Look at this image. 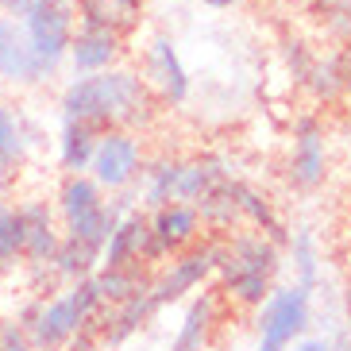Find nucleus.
Masks as SVG:
<instances>
[{"label":"nucleus","mask_w":351,"mask_h":351,"mask_svg":"<svg viewBox=\"0 0 351 351\" xmlns=\"http://www.w3.org/2000/svg\"><path fill=\"white\" fill-rule=\"evenodd\" d=\"M62 120L89 124L93 132L124 128V132H143L155 124L158 116V97L155 89L132 70H97V73H77L62 89Z\"/></svg>","instance_id":"obj_1"},{"label":"nucleus","mask_w":351,"mask_h":351,"mask_svg":"<svg viewBox=\"0 0 351 351\" xmlns=\"http://www.w3.org/2000/svg\"><path fill=\"white\" fill-rule=\"evenodd\" d=\"M224 251H220L217 278L228 298L243 305V309H258L270 293V282L282 270V243H274L263 232H228Z\"/></svg>","instance_id":"obj_2"},{"label":"nucleus","mask_w":351,"mask_h":351,"mask_svg":"<svg viewBox=\"0 0 351 351\" xmlns=\"http://www.w3.org/2000/svg\"><path fill=\"white\" fill-rule=\"evenodd\" d=\"M101 305L104 301H101V289H97L93 278L70 282V286L58 289L54 298H43L39 317H35L32 328H27L35 351H62L66 340H70L73 332L82 328Z\"/></svg>","instance_id":"obj_3"},{"label":"nucleus","mask_w":351,"mask_h":351,"mask_svg":"<svg viewBox=\"0 0 351 351\" xmlns=\"http://www.w3.org/2000/svg\"><path fill=\"white\" fill-rule=\"evenodd\" d=\"M220 251H224V239L208 236V239L189 243L186 251L170 255V263H166L158 274H151V301L162 309V305H170V301H178V298H186V293H193V289H201L208 278H217Z\"/></svg>","instance_id":"obj_4"},{"label":"nucleus","mask_w":351,"mask_h":351,"mask_svg":"<svg viewBox=\"0 0 351 351\" xmlns=\"http://www.w3.org/2000/svg\"><path fill=\"white\" fill-rule=\"evenodd\" d=\"M73 20H77V4L73 0H27L20 12V23L27 39H32L39 62L47 66V73H54L62 66L66 51L73 39Z\"/></svg>","instance_id":"obj_5"},{"label":"nucleus","mask_w":351,"mask_h":351,"mask_svg":"<svg viewBox=\"0 0 351 351\" xmlns=\"http://www.w3.org/2000/svg\"><path fill=\"white\" fill-rule=\"evenodd\" d=\"M309 293L305 286L270 289L267 301L258 305V348L255 351H286L309 332Z\"/></svg>","instance_id":"obj_6"},{"label":"nucleus","mask_w":351,"mask_h":351,"mask_svg":"<svg viewBox=\"0 0 351 351\" xmlns=\"http://www.w3.org/2000/svg\"><path fill=\"white\" fill-rule=\"evenodd\" d=\"M143 143L135 132H124V128H108V132L97 135V151H93V162H89V174L101 189H132L143 174Z\"/></svg>","instance_id":"obj_7"},{"label":"nucleus","mask_w":351,"mask_h":351,"mask_svg":"<svg viewBox=\"0 0 351 351\" xmlns=\"http://www.w3.org/2000/svg\"><path fill=\"white\" fill-rule=\"evenodd\" d=\"M286 178L301 193L324 186V178H328V139H324V124L317 116L293 120V151H289L286 162Z\"/></svg>","instance_id":"obj_8"},{"label":"nucleus","mask_w":351,"mask_h":351,"mask_svg":"<svg viewBox=\"0 0 351 351\" xmlns=\"http://www.w3.org/2000/svg\"><path fill=\"white\" fill-rule=\"evenodd\" d=\"M51 73L39 62V54H35L32 39L23 32V23L12 20V16H0V82L39 85Z\"/></svg>","instance_id":"obj_9"},{"label":"nucleus","mask_w":351,"mask_h":351,"mask_svg":"<svg viewBox=\"0 0 351 351\" xmlns=\"http://www.w3.org/2000/svg\"><path fill=\"white\" fill-rule=\"evenodd\" d=\"M43 143V128L20 108L0 101V186L16 182L20 166L32 158V151Z\"/></svg>","instance_id":"obj_10"},{"label":"nucleus","mask_w":351,"mask_h":351,"mask_svg":"<svg viewBox=\"0 0 351 351\" xmlns=\"http://www.w3.org/2000/svg\"><path fill=\"white\" fill-rule=\"evenodd\" d=\"M16 217H20V228H23V267L51 263L54 247H58V239H62L54 205L43 201V197H27V201L16 205Z\"/></svg>","instance_id":"obj_11"},{"label":"nucleus","mask_w":351,"mask_h":351,"mask_svg":"<svg viewBox=\"0 0 351 351\" xmlns=\"http://www.w3.org/2000/svg\"><path fill=\"white\" fill-rule=\"evenodd\" d=\"M70 62L77 73H97V70H112L124 54V43L120 32L112 27H101V23H82L70 39Z\"/></svg>","instance_id":"obj_12"},{"label":"nucleus","mask_w":351,"mask_h":351,"mask_svg":"<svg viewBox=\"0 0 351 351\" xmlns=\"http://www.w3.org/2000/svg\"><path fill=\"white\" fill-rule=\"evenodd\" d=\"M147 85L166 104H182L189 97V73L182 66V58H178L174 43L162 39V35L147 47Z\"/></svg>","instance_id":"obj_13"},{"label":"nucleus","mask_w":351,"mask_h":351,"mask_svg":"<svg viewBox=\"0 0 351 351\" xmlns=\"http://www.w3.org/2000/svg\"><path fill=\"white\" fill-rule=\"evenodd\" d=\"M155 309L158 305L151 301V289H139V293H132V298L120 301V305H101V309H97L101 348H120V343H128L135 332L151 320Z\"/></svg>","instance_id":"obj_14"},{"label":"nucleus","mask_w":351,"mask_h":351,"mask_svg":"<svg viewBox=\"0 0 351 351\" xmlns=\"http://www.w3.org/2000/svg\"><path fill=\"white\" fill-rule=\"evenodd\" d=\"M147 224H151V236L166 247V255L186 251L189 243H197V236H201V217H197V208L186 205V201H170V205L151 208Z\"/></svg>","instance_id":"obj_15"},{"label":"nucleus","mask_w":351,"mask_h":351,"mask_svg":"<svg viewBox=\"0 0 351 351\" xmlns=\"http://www.w3.org/2000/svg\"><path fill=\"white\" fill-rule=\"evenodd\" d=\"M217 320H220V293H213V289L197 293L186 305V313H182V324L174 332L170 351H205L208 340H213Z\"/></svg>","instance_id":"obj_16"},{"label":"nucleus","mask_w":351,"mask_h":351,"mask_svg":"<svg viewBox=\"0 0 351 351\" xmlns=\"http://www.w3.org/2000/svg\"><path fill=\"white\" fill-rule=\"evenodd\" d=\"M147 236H151L147 217H139V213H124V217L112 224L108 239H104L101 267H135V263H143Z\"/></svg>","instance_id":"obj_17"},{"label":"nucleus","mask_w":351,"mask_h":351,"mask_svg":"<svg viewBox=\"0 0 351 351\" xmlns=\"http://www.w3.org/2000/svg\"><path fill=\"white\" fill-rule=\"evenodd\" d=\"M224 178H232V158L224 155H201V158H182L178 166V193L174 201L197 205L213 186H220Z\"/></svg>","instance_id":"obj_18"},{"label":"nucleus","mask_w":351,"mask_h":351,"mask_svg":"<svg viewBox=\"0 0 351 351\" xmlns=\"http://www.w3.org/2000/svg\"><path fill=\"white\" fill-rule=\"evenodd\" d=\"M197 217L208 232H217V236H228V232H236L243 224V213H239V201H236V174L224 178L220 186H213L201 201H197Z\"/></svg>","instance_id":"obj_19"},{"label":"nucleus","mask_w":351,"mask_h":351,"mask_svg":"<svg viewBox=\"0 0 351 351\" xmlns=\"http://www.w3.org/2000/svg\"><path fill=\"white\" fill-rule=\"evenodd\" d=\"M97 267H101V247L82 243V239H73V236L58 239V247H54V255H51V270H54V278L62 282V286L82 282V278H93Z\"/></svg>","instance_id":"obj_20"},{"label":"nucleus","mask_w":351,"mask_h":351,"mask_svg":"<svg viewBox=\"0 0 351 351\" xmlns=\"http://www.w3.org/2000/svg\"><path fill=\"white\" fill-rule=\"evenodd\" d=\"M104 205V189L93 182V174H66L62 186H58V201H54V213L62 224L93 213V208Z\"/></svg>","instance_id":"obj_21"},{"label":"nucleus","mask_w":351,"mask_h":351,"mask_svg":"<svg viewBox=\"0 0 351 351\" xmlns=\"http://www.w3.org/2000/svg\"><path fill=\"white\" fill-rule=\"evenodd\" d=\"M97 135L89 124H77V120H62V132H58V166L66 174H85L89 162H93L97 151Z\"/></svg>","instance_id":"obj_22"},{"label":"nucleus","mask_w":351,"mask_h":351,"mask_svg":"<svg viewBox=\"0 0 351 351\" xmlns=\"http://www.w3.org/2000/svg\"><path fill=\"white\" fill-rule=\"evenodd\" d=\"M73 4L82 23H101L120 35L139 27V12H143V0H73Z\"/></svg>","instance_id":"obj_23"},{"label":"nucleus","mask_w":351,"mask_h":351,"mask_svg":"<svg viewBox=\"0 0 351 351\" xmlns=\"http://www.w3.org/2000/svg\"><path fill=\"white\" fill-rule=\"evenodd\" d=\"M93 282H97V289H101L104 305H120V301H128L132 293H139V289H151V274H147L139 263H135V267H97Z\"/></svg>","instance_id":"obj_24"},{"label":"nucleus","mask_w":351,"mask_h":351,"mask_svg":"<svg viewBox=\"0 0 351 351\" xmlns=\"http://www.w3.org/2000/svg\"><path fill=\"white\" fill-rule=\"evenodd\" d=\"M236 201H239V213L247 220L251 228H258L263 236H270L274 243H286V224L278 220V213L270 208V201L258 189H251L247 182H239L236 178Z\"/></svg>","instance_id":"obj_25"},{"label":"nucleus","mask_w":351,"mask_h":351,"mask_svg":"<svg viewBox=\"0 0 351 351\" xmlns=\"http://www.w3.org/2000/svg\"><path fill=\"white\" fill-rule=\"evenodd\" d=\"M23 267V228L16 217V205L0 193V278L20 274Z\"/></svg>","instance_id":"obj_26"},{"label":"nucleus","mask_w":351,"mask_h":351,"mask_svg":"<svg viewBox=\"0 0 351 351\" xmlns=\"http://www.w3.org/2000/svg\"><path fill=\"white\" fill-rule=\"evenodd\" d=\"M178 166H182V158H155L151 166H143V205L147 208H158V205L174 201Z\"/></svg>","instance_id":"obj_27"},{"label":"nucleus","mask_w":351,"mask_h":351,"mask_svg":"<svg viewBox=\"0 0 351 351\" xmlns=\"http://www.w3.org/2000/svg\"><path fill=\"white\" fill-rule=\"evenodd\" d=\"M289 243V255H293V274H298V286L305 289H317L320 278V247H317V236L309 228H301L293 236H286Z\"/></svg>","instance_id":"obj_28"},{"label":"nucleus","mask_w":351,"mask_h":351,"mask_svg":"<svg viewBox=\"0 0 351 351\" xmlns=\"http://www.w3.org/2000/svg\"><path fill=\"white\" fill-rule=\"evenodd\" d=\"M301 85H305V89H309V97H313V101H320V104L343 101V82H340V70H336V54L317 58Z\"/></svg>","instance_id":"obj_29"},{"label":"nucleus","mask_w":351,"mask_h":351,"mask_svg":"<svg viewBox=\"0 0 351 351\" xmlns=\"http://www.w3.org/2000/svg\"><path fill=\"white\" fill-rule=\"evenodd\" d=\"M313 8L336 39H351V0H313Z\"/></svg>","instance_id":"obj_30"},{"label":"nucleus","mask_w":351,"mask_h":351,"mask_svg":"<svg viewBox=\"0 0 351 351\" xmlns=\"http://www.w3.org/2000/svg\"><path fill=\"white\" fill-rule=\"evenodd\" d=\"M0 351H35L27 328H23L16 317H12V320H0Z\"/></svg>","instance_id":"obj_31"},{"label":"nucleus","mask_w":351,"mask_h":351,"mask_svg":"<svg viewBox=\"0 0 351 351\" xmlns=\"http://www.w3.org/2000/svg\"><path fill=\"white\" fill-rule=\"evenodd\" d=\"M62 351H101V324H97V313L66 340Z\"/></svg>","instance_id":"obj_32"},{"label":"nucleus","mask_w":351,"mask_h":351,"mask_svg":"<svg viewBox=\"0 0 351 351\" xmlns=\"http://www.w3.org/2000/svg\"><path fill=\"white\" fill-rule=\"evenodd\" d=\"M286 62H289V70H293V82H305V73L313 70L317 58L305 51V43H286Z\"/></svg>","instance_id":"obj_33"},{"label":"nucleus","mask_w":351,"mask_h":351,"mask_svg":"<svg viewBox=\"0 0 351 351\" xmlns=\"http://www.w3.org/2000/svg\"><path fill=\"white\" fill-rule=\"evenodd\" d=\"M336 70H340V82H343V97H351V43L343 51H336Z\"/></svg>","instance_id":"obj_34"},{"label":"nucleus","mask_w":351,"mask_h":351,"mask_svg":"<svg viewBox=\"0 0 351 351\" xmlns=\"http://www.w3.org/2000/svg\"><path fill=\"white\" fill-rule=\"evenodd\" d=\"M293 351H328V340H320V336H301L293 343Z\"/></svg>","instance_id":"obj_35"},{"label":"nucleus","mask_w":351,"mask_h":351,"mask_svg":"<svg viewBox=\"0 0 351 351\" xmlns=\"http://www.w3.org/2000/svg\"><path fill=\"white\" fill-rule=\"evenodd\" d=\"M328 351H351V328H340L328 340Z\"/></svg>","instance_id":"obj_36"},{"label":"nucleus","mask_w":351,"mask_h":351,"mask_svg":"<svg viewBox=\"0 0 351 351\" xmlns=\"http://www.w3.org/2000/svg\"><path fill=\"white\" fill-rule=\"evenodd\" d=\"M340 305H343V317H348V328H351V282L343 286V298H340Z\"/></svg>","instance_id":"obj_37"},{"label":"nucleus","mask_w":351,"mask_h":351,"mask_svg":"<svg viewBox=\"0 0 351 351\" xmlns=\"http://www.w3.org/2000/svg\"><path fill=\"white\" fill-rule=\"evenodd\" d=\"M23 4H27V0H0V8L4 12H23Z\"/></svg>","instance_id":"obj_38"},{"label":"nucleus","mask_w":351,"mask_h":351,"mask_svg":"<svg viewBox=\"0 0 351 351\" xmlns=\"http://www.w3.org/2000/svg\"><path fill=\"white\" fill-rule=\"evenodd\" d=\"M201 4H208V8H232L236 0H201Z\"/></svg>","instance_id":"obj_39"}]
</instances>
